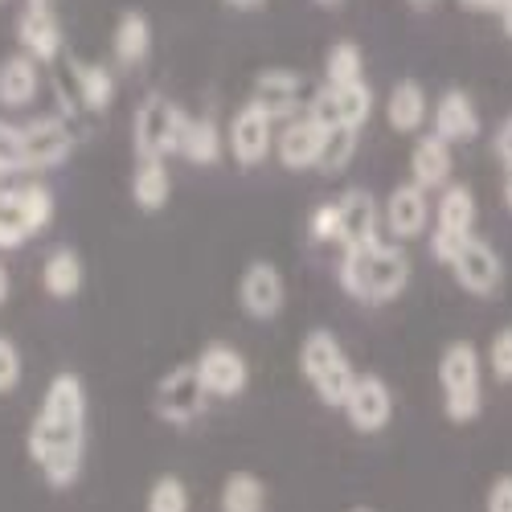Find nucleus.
Returning a JSON list of instances; mask_svg holds the SVG:
<instances>
[{"label": "nucleus", "instance_id": "nucleus-5", "mask_svg": "<svg viewBox=\"0 0 512 512\" xmlns=\"http://www.w3.org/2000/svg\"><path fill=\"white\" fill-rule=\"evenodd\" d=\"M189 127V111L168 95H148L132 111V152L136 160H168L181 156V140Z\"/></svg>", "mask_w": 512, "mask_h": 512}, {"label": "nucleus", "instance_id": "nucleus-32", "mask_svg": "<svg viewBox=\"0 0 512 512\" xmlns=\"http://www.w3.org/2000/svg\"><path fill=\"white\" fill-rule=\"evenodd\" d=\"M144 512H193V492L181 476L164 472L148 484V496H144Z\"/></svg>", "mask_w": 512, "mask_h": 512}, {"label": "nucleus", "instance_id": "nucleus-21", "mask_svg": "<svg viewBox=\"0 0 512 512\" xmlns=\"http://www.w3.org/2000/svg\"><path fill=\"white\" fill-rule=\"evenodd\" d=\"M451 173H455V156H451V144L447 140H439L435 132L431 136H418L414 140V148H410V181L418 185V189H447V185H455L451 181Z\"/></svg>", "mask_w": 512, "mask_h": 512}, {"label": "nucleus", "instance_id": "nucleus-24", "mask_svg": "<svg viewBox=\"0 0 512 512\" xmlns=\"http://www.w3.org/2000/svg\"><path fill=\"white\" fill-rule=\"evenodd\" d=\"M111 54L119 66H140L148 62L152 54V21L140 13V9H123L119 21H115V33H111Z\"/></svg>", "mask_w": 512, "mask_h": 512}, {"label": "nucleus", "instance_id": "nucleus-23", "mask_svg": "<svg viewBox=\"0 0 512 512\" xmlns=\"http://www.w3.org/2000/svg\"><path fill=\"white\" fill-rule=\"evenodd\" d=\"M41 91V66L29 54H9L0 58V107L5 111H21L37 99Z\"/></svg>", "mask_w": 512, "mask_h": 512}, {"label": "nucleus", "instance_id": "nucleus-43", "mask_svg": "<svg viewBox=\"0 0 512 512\" xmlns=\"http://www.w3.org/2000/svg\"><path fill=\"white\" fill-rule=\"evenodd\" d=\"M226 5H230V9H242V13H254V9H263L267 0H226Z\"/></svg>", "mask_w": 512, "mask_h": 512}, {"label": "nucleus", "instance_id": "nucleus-1", "mask_svg": "<svg viewBox=\"0 0 512 512\" xmlns=\"http://www.w3.org/2000/svg\"><path fill=\"white\" fill-rule=\"evenodd\" d=\"M87 435H91V398L87 381L74 369H62L50 377L46 394H41L29 431H25V455L41 484L66 492L82 480V463H87Z\"/></svg>", "mask_w": 512, "mask_h": 512}, {"label": "nucleus", "instance_id": "nucleus-22", "mask_svg": "<svg viewBox=\"0 0 512 512\" xmlns=\"http://www.w3.org/2000/svg\"><path fill=\"white\" fill-rule=\"evenodd\" d=\"M431 99H426V87L418 78H402V82H394L390 87V95H386V123H390V132H398V136H414V132H422V123L431 119Z\"/></svg>", "mask_w": 512, "mask_h": 512}, {"label": "nucleus", "instance_id": "nucleus-46", "mask_svg": "<svg viewBox=\"0 0 512 512\" xmlns=\"http://www.w3.org/2000/svg\"><path fill=\"white\" fill-rule=\"evenodd\" d=\"M320 9H336V5H345V0H316Z\"/></svg>", "mask_w": 512, "mask_h": 512}, {"label": "nucleus", "instance_id": "nucleus-8", "mask_svg": "<svg viewBox=\"0 0 512 512\" xmlns=\"http://www.w3.org/2000/svg\"><path fill=\"white\" fill-rule=\"evenodd\" d=\"M377 99H373V87L369 82H349V87H316L312 103H308V115L324 127V132H336V127H349V132H361L369 123Z\"/></svg>", "mask_w": 512, "mask_h": 512}, {"label": "nucleus", "instance_id": "nucleus-35", "mask_svg": "<svg viewBox=\"0 0 512 512\" xmlns=\"http://www.w3.org/2000/svg\"><path fill=\"white\" fill-rule=\"evenodd\" d=\"M25 377V357L17 349V340L9 332H0V398L13 394Z\"/></svg>", "mask_w": 512, "mask_h": 512}, {"label": "nucleus", "instance_id": "nucleus-15", "mask_svg": "<svg viewBox=\"0 0 512 512\" xmlns=\"http://www.w3.org/2000/svg\"><path fill=\"white\" fill-rule=\"evenodd\" d=\"M381 222H386L390 238L402 246L410 238H422L435 222V205H431V193L418 189L414 181H402L390 189L386 205H381Z\"/></svg>", "mask_w": 512, "mask_h": 512}, {"label": "nucleus", "instance_id": "nucleus-44", "mask_svg": "<svg viewBox=\"0 0 512 512\" xmlns=\"http://www.w3.org/2000/svg\"><path fill=\"white\" fill-rule=\"evenodd\" d=\"M406 5H410V9H418V13H426V9H435L439 0H406Z\"/></svg>", "mask_w": 512, "mask_h": 512}, {"label": "nucleus", "instance_id": "nucleus-39", "mask_svg": "<svg viewBox=\"0 0 512 512\" xmlns=\"http://www.w3.org/2000/svg\"><path fill=\"white\" fill-rule=\"evenodd\" d=\"M492 148H496V156L504 160V168H512V115L496 127V140H492Z\"/></svg>", "mask_w": 512, "mask_h": 512}, {"label": "nucleus", "instance_id": "nucleus-48", "mask_svg": "<svg viewBox=\"0 0 512 512\" xmlns=\"http://www.w3.org/2000/svg\"><path fill=\"white\" fill-rule=\"evenodd\" d=\"M349 512H373V508H365V504H357V508H349Z\"/></svg>", "mask_w": 512, "mask_h": 512}, {"label": "nucleus", "instance_id": "nucleus-6", "mask_svg": "<svg viewBox=\"0 0 512 512\" xmlns=\"http://www.w3.org/2000/svg\"><path fill=\"white\" fill-rule=\"evenodd\" d=\"M476 193L467 185H447L435 201V226H431V254L451 267L455 254L476 238Z\"/></svg>", "mask_w": 512, "mask_h": 512}, {"label": "nucleus", "instance_id": "nucleus-26", "mask_svg": "<svg viewBox=\"0 0 512 512\" xmlns=\"http://www.w3.org/2000/svg\"><path fill=\"white\" fill-rule=\"evenodd\" d=\"M82 279H87V271H82V259L74 246H54L46 254V263H41V291L50 300H74L82 291Z\"/></svg>", "mask_w": 512, "mask_h": 512}, {"label": "nucleus", "instance_id": "nucleus-11", "mask_svg": "<svg viewBox=\"0 0 512 512\" xmlns=\"http://www.w3.org/2000/svg\"><path fill=\"white\" fill-rule=\"evenodd\" d=\"M271 148H275V119L246 99L226 127V152L234 156L238 168H259L271 156Z\"/></svg>", "mask_w": 512, "mask_h": 512}, {"label": "nucleus", "instance_id": "nucleus-38", "mask_svg": "<svg viewBox=\"0 0 512 512\" xmlns=\"http://www.w3.org/2000/svg\"><path fill=\"white\" fill-rule=\"evenodd\" d=\"M484 508H488V512H512V476H496V480H492Z\"/></svg>", "mask_w": 512, "mask_h": 512}, {"label": "nucleus", "instance_id": "nucleus-42", "mask_svg": "<svg viewBox=\"0 0 512 512\" xmlns=\"http://www.w3.org/2000/svg\"><path fill=\"white\" fill-rule=\"evenodd\" d=\"M496 21H500V29H504V37L512 41V0H508V5L500 9V17H496Z\"/></svg>", "mask_w": 512, "mask_h": 512}, {"label": "nucleus", "instance_id": "nucleus-30", "mask_svg": "<svg viewBox=\"0 0 512 512\" xmlns=\"http://www.w3.org/2000/svg\"><path fill=\"white\" fill-rule=\"evenodd\" d=\"M222 512H267V484L254 472H230L218 492Z\"/></svg>", "mask_w": 512, "mask_h": 512}, {"label": "nucleus", "instance_id": "nucleus-31", "mask_svg": "<svg viewBox=\"0 0 512 512\" xmlns=\"http://www.w3.org/2000/svg\"><path fill=\"white\" fill-rule=\"evenodd\" d=\"M324 82L328 87H349V82H365V54L357 41H332L324 54Z\"/></svg>", "mask_w": 512, "mask_h": 512}, {"label": "nucleus", "instance_id": "nucleus-29", "mask_svg": "<svg viewBox=\"0 0 512 512\" xmlns=\"http://www.w3.org/2000/svg\"><path fill=\"white\" fill-rule=\"evenodd\" d=\"M70 78H74V91H78V103L87 111H107L111 99H115V78L107 66L99 62H70Z\"/></svg>", "mask_w": 512, "mask_h": 512}, {"label": "nucleus", "instance_id": "nucleus-13", "mask_svg": "<svg viewBox=\"0 0 512 512\" xmlns=\"http://www.w3.org/2000/svg\"><path fill=\"white\" fill-rule=\"evenodd\" d=\"M287 304V279L271 259H254L238 275V308L250 320H275Z\"/></svg>", "mask_w": 512, "mask_h": 512}, {"label": "nucleus", "instance_id": "nucleus-16", "mask_svg": "<svg viewBox=\"0 0 512 512\" xmlns=\"http://www.w3.org/2000/svg\"><path fill=\"white\" fill-rule=\"evenodd\" d=\"M25 136V160L29 173H46V168H62L74 152V132L62 115H37L29 123H21Z\"/></svg>", "mask_w": 512, "mask_h": 512}, {"label": "nucleus", "instance_id": "nucleus-47", "mask_svg": "<svg viewBox=\"0 0 512 512\" xmlns=\"http://www.w3.org/2000/svg\"><path fill=\"white\" fill-rule=\"evenodd\" d=\"M25 5H41V9H50V5H54V0H25Z\"/></svg>", "mask_w": 512, "mask_h": 512}, {"label": "nucleus", "instance_id": "nucleus-14", "mask_svg": "<svg viewBox=\"0 0 512 512\" xmlns=\"http://www.w3.org/2000/svg\"><path fill=\"white\" fill-rule=\"evenodd\" d=\"M451 279L467 291L476 295V300H488L504 287V259L500 250L488 242V238H472L455 259H451Z\"/></svg>", "mask_w": 512, "mask_h": 512}, {"label": "nucleus", "instance_id": "nucleus-4", "mask_svg": "<svg viewBox=\"0 0 512 512\" xmlns=\"http://www.w3.org/2000/svg\"><path fill=\"white\" fill-rule=\"evenodd\" d=\"M443 414L455 426H467L484 414V357L472 340H451L439 357Z\"/></svg>", "mask_w": 512, "mask_h": 512}, {"label": "nucleus", "instance_id": "nucleus-41", "mask_svg": "<svg viewBox=\"0 0 512 512\" xmlns=\"http://www.w3.org/2000/svg\"><path fill=\"white\" fill-rule=\"evenodd\" d=\"M9 295H13V275H9V267L0 263V308L9 304Z\"/></svg>", "mask_w": 512, "mask_h": 512}, {"label": "nucleus", "instance_id": "nucleus-7", "mask_svg": "<svg viewBox=\"0 0 512 512\" xmlns=\"http://www.w3.org/2000/svg\"><path fill=\"white\" fill-rule=\"evenodd\" d=\"M209 406V394L197 377V365L185 361V365H173L164 369L160 381L152 386V414L164 422V426H193Z\"/></svg>", "mask_w": 512, "mask_h": 512}, {"label": "nucleus", "instance_id": "nucleus-9", "mask_svg": "<svg viewBox=\"0 0 512 512\" xmlns=\"http://www.w3.org/2000/svg\"><path fill=\"white\" fill-rule=\"evenodd\" d=\"M312 87H308V78L300 70H287V66H271V70H259V78H254V87H250V103L254 107H263L275 123L279 119H300L308 115V103H312Z\"/></svg>", "mask_w": 512, "mask_h": 512}, {"label": "nucleus", "instance_id": "nucleus-37", "mask_svg": "<svg viewBox=\"0 0 512 512\" xmlns=\"http://www.w3.org/2000/svg\"><path fill=\"white\" fill-rule=\"evenodd\" d=\"M308 234L312 242L328 246V242H340V213H336V201H320L308 218Z\"/></svg>", "mask_w": 512, "mask_h": 512}, {"label": "nucleus", "instance_id": "nucleus-27", "mask_svg": "<svg viewBox=\"0 0 512 512\" xmlns=\"http://www.w3.org/2000/svg\"><path fill=\"white\" fill-rule=\"evenodd\" d=\"M181 156L197 168H209L226 156V132L218 127L213 115H189V127H185V140H181Z\"/></svg>", "mask_w": 512, "mask_h": 512}, {"label": "nucleus", "instance_id": "nucleus-17", "mask_svg": "<svg viewBox=\"0 0 512 512\" xmlns=\"http://www.w3.org/2000/svg\"><path fill=\"white\" fill-rule=\"evenodd\" d=\"M336 213H340V250H353V246H369V242H377L381 234V205H377V197L369 193V189H361V185H353V189H345L336 197Z\"/></svg>", "mask_w": 512, "mask_h": 512}, {"label": "nucleus", "instance_id": "nucleus-28", "mask_svg": "<svg viewBox=\"0 0 512 512\" xmlns=\"http://www.w3.org/2000/svg\"><path fill=\"white\" fill-rule=\"evenodd\" d=\"M33 222L21 201V185H5L0 181V250H21L33 238Z\"/></svg>", "mask_w": 512, "mask_h": 512}, {"label": "nucleus", "instance_id": "nucleus-3", "mask_svg": "<svg viewBox=\"0 0 512 512\" xmlns=\"http://www.w3.org/2000/svg\"><path fill=\"white\" fill-rule=\"evenodd\" d=\"M300 373L312 386V394L328 406V410H340L357 381V369H353V357L340 345V336L332 328H312L304 332L300 340Z\"/></svg>", "mask_w": 512, "mask_h": 512}, {"label": "nucleus", "instance_id": "nucleus-12", "mask_svg": "<svg viewBox=\"0 0 512 512\" xmlns=\"http://www.w3.org/2000/svg\"><path fill=\"white\" fill-rule=\"evenodd\" d=\"M345 418L357 435H381L386 426L394 422V390H390V381L386 377H377V373H357L353 381V390L345 398Z\"/></svg>", "mask_w": 512, "mask_h": 512}, {"label": "nucleus", "instance_id": "nucleus-18", "mask_svg": "<svg viewBox=\"0 0 512 512\" xmlns=\"http://www.w3.org/2000/svg\"><path fill=\"white\" fill-rule=\"evenodd\" d=\"M17 41H21V54H29L37 66H50L66 50V33H62L58 13L41 9V5H25L17 13Z\"/></svg>", "mask_w": 512, "mask_h": 512}, {"label": "nucleus", "instance_id": "nucleus-34", "mask_svg": "<svg viewBox=\"0 0 512 512\" xmlns=\"http://www.w3.org/2000/svg\"><path fill=\"white\" fill-rule=\"evenodd\" d=\"M29 173V160H25V136H21V123L0 119V181L9 177H25Z\"/></svg>", "mask_w": 512, "mask_h": 512}, {"label": "nucleus", "instance_id": "nucleus-33", "mask_svg": "<svg viewBox=\"0 0 512 512\" xmlns=\"http://www.w3.org/2000/svg\"><path fill=\"white\" fill-rule=\"evenodd\" d=\"M357 136H361V132H349V127H336V132H328L316 173H324V177L345 173V168L353 164V156H357Z\"/></svg>", "mask_w": 512, "mask_h": 512}, {"label": "nucleus", "instance_id": "nucleus-2", "mask_svg": "<svg viewBox=\"0 0 512 512\" xmlns=\"http://www.w3.org/2000/svg\"><path fill=\"white\" fill-rule=\"evenodd\" d=\"M336 283L349 300H357L365 308L394 304L398 295L410 287V254L398 242H386V238H377L369 246L340 250Z\"/></svg>", "mask_w": 512, "mask_h": 512}, {"label": "nucleus", "instance_id": "nucleus-25", "mask_svg": "<svg viewBox=\"0 0 512 512\" xmlns=\"http://www.w3.org/2000/svg\"><path fill=\"white\" fill-rule=\"evenodd\" d=\"M127 193H132V205L140 213H160L168 205V193H173L168 160H136L132 181H127Z\"/></svg>", "mask_w": 512, "mask_h": 512}, {"label": "nucleus", "instance_id": "nucleus-45", "mask_svg": "<svg viewBox=\"0 0 512 512\" xmlns=\"http://www.w3.org/2000/svg\"><path fill=\"white\" fill-rule=\"evenodd\" d=\"M504 205H508V213H512V168H508V181H504Z\"/></svg>", "mask_w": 512, "mask_h": 512}, {"label": "nucleus", "instance_id": "nucleus-40", "mask_svg": "<svg viewBox=\"0 0 512 512\" xmlns=\"http://www.w3.org/2000/svg\"><path fill=\"white\" fill-rule=\"evenodd\" d=\"M504 5H508V0H459V9H467V13H488V17H500Z\"/></svg>", "mask_w": 512, "mask_h": 512}, {"label": "nucleus", "instance_id": "nucleus-36", "mask_svg": "<svg viewBox=\"0 0 512 512\" xmlns=\"http://www.w3.org/2000/svg\"><path fill=\"white\" fill-rule=\"evenodd\" d=\"M488 369H492L496 381L512 386V324L492 332V340H488Z\"/></svg>", "mask_w": 512, "mask_h": 512}, {"label": "nucleus", "instance_id": "nucleus-20", "mask_svg": "<svg viewBox=\"0 0 512 512\" xmlns=\"http://www.w3.org/2000/svg\"><path fill=\"white\" fill-rule=\"evenodd\" d=\"M431 123H435V136L447 140V144H467L480 136V111H476V99L467 95L463 87H451L435 99L431 107Z\"/></svg>", "mask_w": 512, "mask_h": 512}, {"label": "nucleus", "instance_id": "nucleus-10", "mask_svg": "<svg viewBox=\"0 0 512 512\" xmlns=\"http://www.w3.org/2000/svg\"><path fill=\"white\" fill-rule=\"evenodd\" d=\"M197 365V377H201V386L209 398H218V402H230V398H242L246 386H250V361L226 345V340H209V345L193 357Z\"/></svg>", "mask_w": 512, "mask_h": 512}, {"label": "nucleus", "instance_id": "nucleus-19", "mask_svg": "<svg viewBox=\"0 0 512 512\" xmlns=\"http://www.w3.org/2000/svg\"><path fill=\"white\" fill-rule=\"evenodd\" d=\"M324 140L328 132L312 119V115H300L279 127L275 136V156L283 168H291V173H304V168H316L320 164V152H324Z\"/></svg>", "mask_w": 512, "mask_h": 512}]
</instances>
